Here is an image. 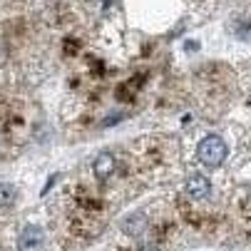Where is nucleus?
Here are the masks:
<instances>
[{
	"label": "nucleus",
	"mask_w": 251,
	"mask_h": 251,
	"mask_svg": "<svg viewBox=\"0 0 251 251\" xmlns=\"http://www.w3.org/2000/svg\"><path fill=\"white\" fill-rule=\"evenodd\" d=\"M184 189H187V194L192 199H204L211 192V182H209V176H204L201 172H192L187 176V182H184Z\"/></svg>",
	"instance_id": "nucleus-2"
},
{
	"label": "nucleus",
	"mask_w": 251,
	"mask_h": 251,
	"mask_svg": "<svg viewBox=\"0 0 251 251\" xmlns=\"http://www.w3.org/2000/svg\"><path fill=\"white\" fill-rule=\"evenodd\" d=\"M92 172H95V176L97 179H110V176H115V172H117V159L110 154V152H102V154H97L95 157V162H92Z\"/></svg>",
	"instance_id": "nucleus-3"
},
{
	"label": "nucleus",
	"mask_w": 251,
	"mask_h": 251,
	"mask_svg": "<svg viewBox=\"0 0 251 251\" xmlns=\"http://www.w3.org/2000/svg\"><path fill=\"white\" fill-rule=\"evenodd\" d=\"M15 199H18V189L13 184L0 182V206H13Z\"/></svg>",
	"instance_id": "nucleus-6"
},
{
	"label": "nucleus",
	"mask_w": 251,
	"mask_h": 251,
	"mask_svg": "<svg viewBox=\"0 0 251 251\" xmlns=\"http://www.w3.org/2000/svg\"><path fill=\"white\" fill-rule=\"evenodd\" d=\"M122 229L127 231V234H139L142 229H145V214H132V217L129 219H125L122 222Z\"/></svg>",
	"instance_id": "nucleus-5"
},
{
	"label": "nucleus",
	"mask_w": 251,
	"mask_h": 251,
	"mask_svg": "<svg viewBox=\"0 0 251 251\" xmlns=\"http://www.w3.org/2000/svg\"><path fill=\"white\" fill-rule=\"evenodd\" d=\"M226 142L217 134H209L199 142V147H197V159L206 167H219L224 159H226Z\"/></svg>",
	"instance_id": "nucleus-1"
},
{
	"label": "nucleus",
	"mask_w": 251,
	"mask_h": 251,
	"mask_svg": "<svg viewBox=\"0 0 251 251\" xmlns=\"http://www.w3.org/2000/svg\"><path fill=\"white\" fill-rule=\"evenodd\" d=\"M139 251H162V249H159V246H142Z\"/></svg>",
	"instance_id": "nucleus-7"
},
{
	"label": "nucleus",
	"mask_w": 251,
	"mask_h": 251,
	"mask_svg": "<svg viewBox=\"0 0 251 251\" xmlns=\"http://www.w3.org/2000/svg\"><path fill=\"white\" fill-rule=\"evenodd\" d=\"M43 241V229L40 226H25L20 234H18V251H35Z\"/></svg>",
	"instance_id": "nucleus-4"
}]
</instances>
